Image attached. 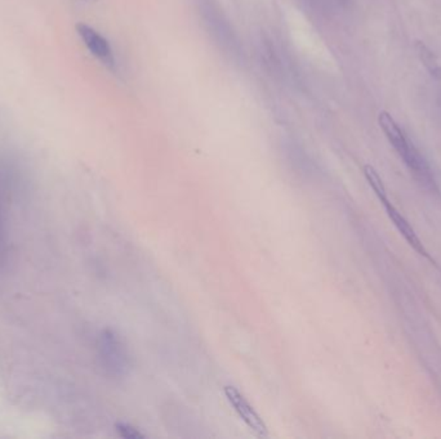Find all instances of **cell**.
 <instances>
[{
    "instance_id": "1",
    "label": "cell",
    "mask_w": 441,
    "mask_h": 439,
    "mask_svg": "<svg viewBox=\"0 0 441 439\" xmlns=\"http://www.w3.org/2000/svg\"><path fill=\"white\" fill-rule=\"evenodd\" d=\"M379 126L385 133L388 142L394 147L395 151L402 159L404 164L408 166V169L413 173V176L417 178L421 183L435 188L433 173L430 169V165L426 162L425 157L421 155L416 146L410 142L400 125L395 122L394 117L390 115L387 111H381L378 116Z\"/></svg>"
},
{
    "instance_id": "5",
    "label": "cell",
    "mask_w": 441,
    "mask_h": 439,
    "mask_svg": "<svg viewBox=\"0 0 441 439\" xmlns=\"http://www.w3.org/2000/svg\"><path fill=\"white\" fill-rule=\"evenodd\" d=\"M417 49L421 60L425 63L427 70L431 72V75H433L435 77H441L440 65L436 61L435 55L430 52V49L425 44H422V43H418Z\"/></svg>"
},
{
    "instance_id": "2",
    "label": "cell",
    "mask_w": 441,
    "mask_h": 439,
    "mask_svg": "<svg viewBox=\"0 0 441 439\" xmlns=\"http://www.w3.org/2000/svg\"><path fill=\"white\" fill-rule=\"evenodd\" d=\"M363 171L371 190L378 197L381 204L386 209L387 216L391 219V222L394 223L396 230L402 233V237L409 244L410 247L417 251L418 254L422 255V256H425L426 259L433 262V258L428 255V251L426 250L425 245L418 237L414 228L410 225L409 222L405 219V216H402V213L395 208L394 204L388 199L386 187H385L382 178L379 177L378 171L374 169L371 165H364Z\"/></svg>"
},
{
    "instance_id": "6",
    "label": "cell",
    "mask_w": 441,
    "mask_h": 439,
    "mask_svg": "<svg viewBox=\"0 0 441 439\" xmlns=\"http://www.w3.org/2000/svg\"><path fill=\"white\" fill-rule=\"evenodd\" d=\"M116 431L119 432L120 437L125 439L145 438L143 434H141L137 429H134L131 425L124 424V423L116 424Z\"/></svg>"
},
{
    "instance_id": "4",
    "label": "cell",
    "mask_w": 441,
    "mask_h": 439,
    "mask_svg": "<svg viewBox=\"0 0 441 439\" xmlns=\"http://www.w3.org/2000/svg\"><path fill=\"white\" fill-rule=\"evenodd\" d=\"M77 35L83 40L88 51L108 69L115 67V58L113 49L108 44V40L101 35L98 31L94 30L91 26L85 23H77Z\"/></svg>"
},
{
    "instance_id": "3",
    "label": "cell",
    "mask_w": 441,
    "mask_h": 439,
    "mask_svg": "<svg viewBox=\"0 0 441 439\" xmlns=\"http://www.w3.org/2000/svg\"><path fill=\"white\" fill-rule=\"evenodd\" d=\"M224 392L227 401L230 402L235 412L247 424L248 428L260 438L269 437V429L264 424L262 417H260L258 412L250 406L247 398L240 393L235 386H224Z\"/></svg>"
}]
</instances>
